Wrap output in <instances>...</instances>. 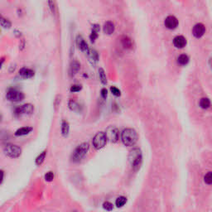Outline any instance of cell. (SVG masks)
Listing matches in <instances>:
<instances>
[{"mask_svg":"<svg viewBox=\"0 0 212 212\" xmlns=\"http://www.w3.org/2000/svg\"><path fill=\"white\" fill-rule=\"evenodd\" d=\"M81 89H82V86L81 85H73L71 87L70 90H71V92L75 93V92H79V91H81Z\"/></svg>","mask_w":212,"mask_h":212,"instance_id":"4dcf8cb0","label":"cell"},{"mask_svg":"<svg viewBox=\"0 0 212 212\" xmlns=\"http://www.w3.org/2000/svg\"><path fill=\"white\" fill-rule=\"evenodd\" d=\"M205 32V26L203 25L202 23H197L194 26L193 30H192V33H193L194 37H196V38H200L204 35Z\"/></svg>","mask_w":212,"mask_h":212,"instance_id":"9c48e42d","label":"cell"},{"mask_svg":"<svg viewBox=\"0 0 212 212\" xmlns=\"http://www.w3.org/2000/svg\"><path fill=\"white\" fill-rule=\"evenodd\" d=\"M107 95H108V91L106 89H102L101 90V96L103 97V99H106V97H107Z\"/></svg>","mask_w":212,"mask_h":212,"instance_id":"e575fe53","label":"cell"},{"mask_svg":"<svg viewBox=\"0 0 212 212\" xmlns=\"http://www.w3.org/2000/svg\"><path fill=\"white\" fill-rule=\"evenodd\" d=\"M178 62L182 66H186V65L188 64L189 62V57H188V56L185 55V54H182L181 55L178 59Z\"/></svg>","mask_w":212,"mask_h":212,"instance_id":"44dd1931","label":"cell"},{"mask_svg":"<svg viewBox=\"0 0 212 212\" xmlns=\"http://www.w3.org/2000/svg\"><path fill=\"white\" fill-rule=\"evenodd\" d=\"M103 207L106 210H113V204L109 202V201H105L103 204Z\"/></svg>","mask_w":212,"mask_h":212,"instance_id":"1f68e13d","label":"cell"},{"mask_svg":"<svg viewBox=\"0 0 212 212\" xmlns=\"http://www.w3.org/2000/svg\"><path fill=\"white\" fill-rule=\"evenodd\" d=\"M99 79H100V81L104 85H106L107 83V78H106V75L104 71L102 68L99 70Z\"/></svg>","mask_w":212,"mask_h":212,"instance_id":"d4e9b609","label":"cell"},{"mask_svg":"<svg viewBox=\"0 0 212 212\" xmlns=\"http://www.w3.org/2000/svg\"><path fill=\"white\" fill-rule=\"evenodd\" d=\"M107 141L108 140H107V137L105 135V133H104V132H99L93 138V146H94V148L95 149H101V148H103L106 145Z\"/></svg>","mask_w":212,"mask_h":212,"instance_id":"5b68a950","label":"cell"},{"mask_svg":"<svg viewBox=\"0 0 212 212\" xmlns=\"http://www.w3.org/2000/svg\"><path fill=\"white\" fill-rule=\"evenodd\" d=\"M126 202H127V198L125 196H119L116 200L115 205H117V207H122L126 204Z\"/></svg>","mask_w":212,"mask_h":212,"instance_id":"603a6c76","label":"cell"},{"mask_svg":"<svg viewBox=\"0 0 212 212\" xmlns=\"http://www.w3.org/2000/svg\"><path fill=\"white\" fill-rule=\"evenodd\" d=\"M76 42H77V46H78L79 49H80L81 51H83V52L85 53L89 52L90 49H89L87 42H85L83 37H81V36H78V37H77Z\"/></svg>","mask_w":212,"mask_h":212,"instance_id":"8fae6325","label":"cell"},{"mask_svg":"<svg viewBox=\"0 0 212 212\" xmlns=\"http://www.w3.org/2000/svg\"><path fill=\"white\" fill-rule=\"evenodd\" d=\"M48 5L52 14L55 15L56 13V5L55 0H48Z\"/></svg>","mask_w":212,"mask_h":212,"instance_id":"484cf974","label":"cell"},{"mask_svg":"<svg viewBox=\"0 0 212 212\" xmlns=\"http://www.w3.org/2000/svg\"><path fill=\"white\" fill-rule=\"evenodd\" d=\"M173 44L177 48H183L187 45V40L183 36H178L173 40Z\"/></svg>","mask_w":212,"mask_h":212,"instance_id":"4fadbf2b","label":"cell"},{"mask_svg":"<svg viewBox=\"0 0 212 212\" xmlns=\"http://www.w3.org/2000/svg\"><path fill=\"white\" fill-rule=\"evenodd\" d=\"M142 152L140 149L138 148H134L130 152L129 156V161L131 164L132 167L134 171H137L140 168L142 165Z\"/></svg>","mask_w":212,"mask_h":212,"instance_id":"3957f363","label":"cell"},{"mask_svg":"<svg viewBox=\"0 0 212 212\" xmlns=\"http://www.w3.org/2000/svg\"><path fill=\"white\" fill-rule=\"evenodd\" d=\"M68 107L72 111H74V112H80L81 111V105L77 103L76 101L73 100V99H71L68 102Z\"/></svg>","mask_w":212,"mask_h":212,"instance_id":"e0dca14e","label":"cell"},{"mask_svg":"<svg viewBox=\"0 0 212 212\" xmlns=\"http://www.w3.org/2000/svg\"><path fill=\"white\" fill-rule=\"evenodd\" d=\"M53 179H54V173L52 172H46V174L45 175V180L46 182H52Z\"/></svg>","mask_w":212,"mask_h":212,"instance_id":"f546056e","label":"cell"},{"mask_svg":"<svg viewBox=\"0 0 212 212\" xmlns=\"http://www.w3.org/2000/svg\"><path fill=\"white\" fill-rule=\"evenodd\" d=\"M121 139L125 146L132 147L138 142V134L134 129L127 128L121 133Z\"/></svg>","mask_w":212,"mask_h":212,"instance_id":"6da1fadb","label":"cell"},{"mask_svg":"<svg viewBox=\"0 0 212 212\" xmlns=\"http://www.w3.org/2000/svg\"><path fill=\"white\" fill-rule=\"evenodd\" d=\"M3 152L10 158H18L21 156L22 148L16 144H7L3 148Z\"/></svg>","mask_w":212,"mask_h":212,"instance_id":"277c9868","label":"cell"},{"mask_svg":"<svg viewBox=\"0 0 212 212\" xmlns=\"http://www.w3.org/2000/svg\"><path fill=\"white\" fill-rule=\"evenodd\" d=\"M34 111V107L32 104H25L23 105L17 107L14 110V113L17 116L30 115Z\"/></svg>","mask_w":212,"mask_h":212,"instance_id":"52a82bcc","label":"cell"},{"mask_svg":"<svg viewBox=\"0 0 212 212\" xmlns=\"http://www.w3.org/2000/svg\"><path fill=\"white\" fill-rule=\"evenodd\" d=\"M2 119H3V115H2V114L0 113V122L2 121Z\"/></svg>","mask_w":212,"mask_h":212,"instance_id":"f35d334b","label":"cell"},{"mask_svg":"<svg viewBox=\"0 0 212 212\" xmlns=\"http://www.w3.org/2000/svg\"><path fill=\"white\" fill-rule=\"evenodd\" d=\"M204 181L206 184L211 185L212 183V172H208L204 177Z\"/></svg>","mask_w":212,"mask_h":212,"instance_id":"4316f807","label":"cell"},{"mask_svg":"<svg viewBox=\"0 0 212 212\" xmlns=\"http://www.w3.org/2000/svg\"><path fill=\"white\" fill-rule=\"evenodd\" d=\"M19 76L23 79H30L34 76V72L32 70L27 68V67H23L19 70Z\"/></svg>","mask_w":212,"mask_h":212,"instance_id":"7c38bea8","label":"cell"},{"mask_svg":"<svg viewBox=\"0 0 212 212\" xmlns=\"http://www.w3.org/2000/svg\"><path fill=\"white\" fill-rule=\"evenodd\" d=\"M70 132V125L69 123L66 121V120H63L62 123H61V134L63 135V137H67L68 134H69Z\"/></svg>","mask_w":212,"mask_h":212,"instance_id":"d6986e66","label":"cell"},{"mask_svg":"<svg viewBox=\"0 0 212 212\" xmlns=\"http://www.w3.org/2000/svg\"><path fill=\"white\" fill-rule=\"evenodd\" d=\"M0 26L5 29H9L12 27V23L8 19L4 18L2 14H0Z\"/></svg>","mask_w":212,"mask_h":212,"instance_id":"ac0fdd59","label":"cell"},{"mask_svg":"<svg viewBox=\"0 0 212 212\" xmlns=\"http://www.w3.org/2000/svg\"><path fill=\"white\" fill-rule=\"evenodd\" d=\"M25 47V41L24 40H22L21 42H20V45H19V49L20 50H23Z\"/></svg>","mask_w":212,"mask_h":212,"instance_id":"8d00e7d4","label":"cell"},{"mask_svg":"<svg viewBox=\"0 0 212 212\" xmlns=\"http://www.w3.org/2000/svg\"><path fill=\"white\" fill-rule=\"evenodd\" d=\"M105 135L107 137V140H109L111 143H116L119 140V130L116 128L111 126L109 127L106 130Z\"/></svg>","mask_w":212,"mask_h":212,"instance_id":"ba28073f","label":"cell"},{"mask_svg":"<svg viewBox=\"0 0 212 212\" xmlns=\"http://www.w3.org/2000/svg\"><path fill=\"white\" fill-rule=\"evenodd\" d=\"M3 62H4V57L0 58V69L2 68V66L3 64Z\"/></svg>","mask_w":212,"mask_h":212,"instance_id":"74e56055","label":"cell"},{"mask_svg":"<svg viewBox=\"0 0 212 212\" xmlns=\"http://www.w3.org/2000/svg\"><path fill=\"white\" fill-rule=\"evenodd\" d=\"M200 106L202 109H209L210 106V101L208 98H202L200 100Z\"/></svg>","mask_w":212,"mask_h":212,"instance_id":"7402d4cb","label":"cell"},{"mask_svg":"<svg viewBox=\"0 0 212 212\" xmlns=\"http://www.w3.org/2000/svg\"><path fill=\"white\" fill-rule=\"evenodd\" d=\"M104 32L106 34L110 35L114 32V25L112 22H106L104 25Z\"/></svg>","mask_w":212,"mask_h":212,"instance_id":"2e32d148","label":"cell"},{"mask_svg":"<svg viewBox=\"0 0 212 212\" xmlns=\"http://www.w3.org/2000/svg\"><path fill=\"white\" fill-rule=\"evenodd\" d=\"M3 178H4V172L0 169V185L2 184Z\"/></svg>","mask_w":212,"mask_h":212,"instance_id":"d590c367","label":"cell"},{"mask_svg":"<svg viewBox=\"0 0 212 212\" xmlns=\"http://www.w3.org/2000/svg\"><path fill=\"white\" fill-rule=\"evenodd\" d=\"M61 101V95H57L56 97L55 101H54V106H55V110H58V108L60 107Z\"/></svg>","mask_w":212,"mask_h":212,"instance_id":"83f0119b","label":"cell"},{"mask_svg":"<svg viewBox=\"0 0 212 212\" xmlns=\"http://www.w3.org/2000/svg\"><path fill=\"white\" fill-rule=\"evenodd\" d=\"M32 127H29V126H27V127H23V128H20V129H19L18 130H17L16 132H15V136H25V135H28V134H29L31 133V132L32 131Z\"/></svg>","mask_w":212,"mask_h":212,"instance_id":"5bb4252c","label":"cell"},{"mask_svg":"<svg viewBox=\"0 0 212 212\" xmlns=\"http://www.w3.org/2000/svg\"><path fill=\"white\" fill-rule=\"evenodd\" d=\"M90 149V145L88 143H82L78 145L72 154V160L75 162H78L85 157Z\"/></svg>","mask_w":212,"mask_h":212,"instance_id":"7a4b0ae2","label":"cell"},{"mask_svg":"<svg viewBox=\"0 0 212 212\" xmlns=\"http://www.w3.org/2000/svg\"><path fill=\"white\" fill-rule=\"evenodd\" d=\"M97 37H98V32L92 30L91 34H90V40H91V42H95V40L97 39Z\"/></svg>","mask_w":212,"mask_h":212,"instance_id":"836d02e7","label":"cell"},{"mask_svg":"<svg viewBox=\"0 0 212 212\" xmlns=\"http://www.w3.org/2000/svg\"><path fill=\"white\" fill-rule=\"evenodd\" d=\"M80 69H81V64L78 61H72V64H71V66H70V75L72 76H75V75L78 73Z\"/></svg>","mask_w":212,"mask_h":212,"instance_id":"9a60e30c","label":"cell"},{"mask_svg":"<svg viewBox=\"0 0 212 212\" xmlns=\"http://www.w3.org/2000/svg\"><path fill=\"white\" fill-rule=\"evenodd\" d=\"M164 23L168 29H175L178 26V20L174 16H168L165 19Z\"/></svg>","mask_w":212,"mask_h":212,"instance_id":"30bf717a","label":"cell"},{"mask_svg":"<svg viewBox=\"0 0 212 212\" xmlns=\"http://www.w3.org/2000/svg\"><path fill=\"white\" fill-rule=\"evenodd\" d=\"M110 90H111V92H112V94H113L114 95H115V96H120V95H121V92H120V90H119L118 88L114 87V86L111 87Z\"/></svg>","mask_w":212,"mask_h":212,"instance_id":"d6a6232c","label":"cell"},{"mask_svg":"<svg viewBox=\"0 0 212 212\" xmlns=\"http://www.w3.org/2000/svg\"><path fill=\"white\" fill-rule=\"evenodd\" d=\"M46 156V151L45 150V151H43L42 153H40V155H38L37 158H36V161H35L36 165H37V166H41V165L43 163V162L45 161Z\"/></svg>","mask_w":212,"mask_h":212,"instance_id":"ffe728a7","label":"cell"},{"mask_svg":"<svg viewBox=\"0 0 212 212\" xmlns=\"http://www.w3.org/2000/svg\"><path fill=\"white\" fill-rule=\"evenodd\" d=\"M122 44L125 48L129 49L132 47V41L128 37H124L122 38Z\"/></svg>","mask_w":212,"mask_h":212,"instance_id":"cb8c5ba5","label":"cell"},{"mask_svg":"<svg viewBox=\"0 0 212 212\" xmlns=\"http://www.w3.org/2000/svg\"><path fill=\"white\" fill-rule=\"evenodd\" d=\"M87 54L90 56V57L91 58L92 60L98 61V58H99V56H98V53H97L95 50H90Z\"/></svg>","mask_w":212,"mask_h":212,"instance_id":"f1b7e54d","label":"cell"},{"mask_svg":"<svg viewBox=\"0 0 212 212\" xmlns=\"http://www.w3.org/2000/svg\"><path fill=\"white\" fill-rule=\"evenodd\" d=\"M6 98L11 102H20L24 99L25 95L22 91L17 89H9L6 94Z\"/></svg>","mask_w":212,"mask_h":212,"instance_id":"8992f818","label":"cell"}]
</instances>
